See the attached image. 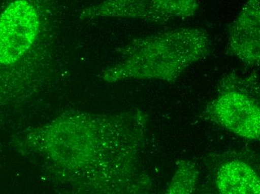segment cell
I'll return each mask as SVG.
<instances>
[{
  "label": "cell",
  "mask_w": 260,
  "mask_h": 194,
  "mask_svg": "<svg viewBox=\"0 0 260 194\" xmlns=\"http://www.w3.org/2000/svg\"><path fill=\"white\" fill-rule=\"evenodd\" d=\"M148 121L138 109L74 112L38 128L22 146L78 193H148L153 184L142 159Z\"/></svg>",
  "instance_id": "cell-1"
},
{
  "label": "cell",
  "mask_w": 260,
  "mask_h": 194,
  "mask_svg": "<svg viewBox=\"0 0 260 194\" xmlns=\"http://www.w3.org/2000/svg\"><path fill=\"white\" fill-rule=\"evenodd\" d=\"M212 50V38L204 28L168 30L132 41L120 50L118 61L100 77L108 83L149 80L172 83Z\"/></svg>",
  "instance_id": "cell-2"
},
{
  "label": "cell",
  "mask_w": 260,
  "mask_h": 194,
  "mask_svg": "<svg viewBox=\"0 0 260 194\" xmlns=\"http://www.w3.org/2000/svg\"><path fill=\"white\" fill-rule=\"evenodd\" d=\"M259 76L226 74L218 94L206 108L207 118L241 138L256 140L260 135Z\"/></svg>",
  "instance_id": "cell-3"
},
{
  "label": "cell",
  "mask_w": 260,
  "mask_h": 194,
  "mask_svg": "<svg viewBox=\"0 0 260 194\" xmlns=\"http://www.w3.org/2000/svg\"><path fill=\"white\" fill-rule=\"evenodd\" d=\"M200 0H104L80 11L81 20L125 18L150 23H168L193 17Z\"/></svg>",
  "instance_id": "cell-4"
},
{
  "label": "cell",
  "mask_w": 260,
  "mask_h": 194,
  "mask_svg": "<svg viewBox=\"0 0 260 194\" xmlns=\"http://www.w3.org/2000/svg\"><path fill=\"white\" fill-rule=\"evenodd\" d=\"M228 51L250 67L260 61L259 0H247L228 29Z\"/></svg>",
  "instance_id": "cell-5"
},
{
  "label": "cell",
  "mask_w": 260,
  "mask_h": 194,
  "mask_svg": "<svg viewBox=\"0 0 260 194\" xmlns=\"http://www.w3.org/2000/svg\"><path fill=\"white\" fill-rule=\"evenodd\" d=\"M215 185L223 194H259L260 180L256 170L247 162L233 159L218 168Z\"/></svg>",
  "instance_id": "cell-6"
},
{
  "label": "cell",
  "mask_w": 260,
  "mask_h": 194,
  "mask_svg": "<svg viewBox=\"0 0 260 194\" xmlns=\"http://www.w3.org/2000/svg\"><path fill=\"white\" fill-rule=\"evenodd\" d=\"M198 167L190 161L178 162L177 170L170 181L166 193L189 194L196 190L199 180Z\"/></svg>",
  "instance_id": "cell-7"
}]
</instances>
